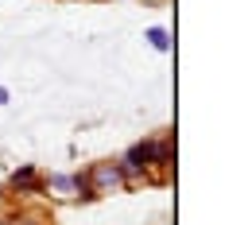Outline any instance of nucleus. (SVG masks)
I'll return each instance as SVG.
<instances>
[{"label": "nucleus", "instance_id": "obj_3", "mask_svg": "<svg viewBox=\"0 0 252 225\" xmlns=\"http://www.w3.org/2000/svg\"><path fill=\"white\" fill-rule=\"evenodd\" d=\"M43 194L74 202L78 198V175H43Z\"/></svg>", "mask_w": 252, "mask_h": 225}, {"label": "nucleus", "instance_id": "obj_4", "mask_svg": "<svg viewBox=\"0 0 252 225\" xmlns=\"http://www.w3.org/2000/svg\"><path fill=\"white\" fill-rule=\"evenodd\" d=\"M4 225H47V218L35 210H16L12 218H4Z\"/></svg>", "mask_w": 252, "mask_h": 225}, {"label": "nucleus", "instance_id": "obj_5", "mask_svg": "<svg viewBox=\"0 0 252 225\" xmlns=\"http://www.w3.org/2000/svg\"><path fill=\"white\" fill-rule=\"evenodd\" d=\"M144 39H148L156 51H171V32H167V28H148Z\"/></svg>", "mask_w": 252, "mask_h": 225}, {"label": "nucleus", "instance_id": "obj_6", "mask_svg": "<svg viewBox=\"0 0 252 225\" xmlns=\"http://www.w3.org/2000/svg\"><path fill=\"white\" fill-rule=\"evenodd\" d=\"M0 105H8V90L4 86H0Z\"/></svg>", "mask_w": 252, "mask_h": 225}, {"label": "nucleus", "instance_id": "obj_1", "mask_svg": "<svg viewBox=\"0 0 252 225\" xmlns=\"http://www.w3.org/2000/svg\"><path fill=\"white\" fill-rule=\"evenodd\" d=\"M86 179H90V187H94V194L101 198V194H113L125 187V175H121V167L117 163H90L86 167Z\"/></svg>", "mask_w": 252, "mask_h": 225}, {"label": "nucleus", "instance_id": "obj_7", "mask_svg": "<svg viewBox=\"0 0 252 225\" xmlns=\"http://www.w3.org/2000/svg\"><path fill=\"white\" fill-rule=\"evenodd\" d=\"M0 225H4V218H0Z\"/></svg>", "mask_w": 252, "mask_h": 225}, {"label": "nucleus", "instance_id": "obj_2", "mask_svg": "<svg viewBox=\"0 0 252 225\" xmlns=\"http://www.w3.org/2000/svg\"><path fill=\"white\" fill-rule=\"evenodd\" d=\"M8 194H43V175L35 171V163H20L8 175Z\"/></svg>", "mask_w": 252, "mask_h": 225}]
</instances>
